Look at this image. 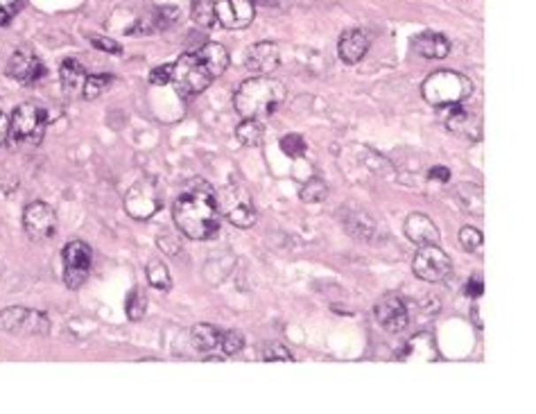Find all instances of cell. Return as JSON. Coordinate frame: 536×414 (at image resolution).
I'll list each match as a JSON object with an SVG mask.
<instances>
[{"label": "cell", "instance_id": "cell-28", "mask_svg": "<svg viewBox=\"0 0 536 414\" xmlns=\"http://www.w3.org/2000/svg\"><path fill=\"white\" fill-rule=\"evenodd\" d=\"M281 150L290 157V159H302L303 154H306L308 145L299 134H290V136L281 138Z\"/></svg>", "mask_w": 536, "mask_h": 414}, {"label": "cell", "instance_id": "cell-35", "mask_svg": "<svg viewBox=\"0 0 536 414\" xmlns=\"http://www.w3.org/2000/svg\"><path fill=\"white\" fill-rule=\"evenodd\" d=\"M428 180L446 184V181H450V170L444 168V165H434V168L428 172Z\"/></svg>", "mask_w": 536, "mask_h": 414}, {"label": "cell", "instance_id": "cell-9", "mask_svg": "<svg viewBox=\"0 0 536 414\" xmlns=\"http://www.w3.org/2000/svg\"><path fill=\"white\" fill-rule=\"evenodd\" d=\"M64 281L71 290H77L87 281L88 272H91V247L84 241H73L64 247Z\"/></svg>", "mask_w": 536, "mask_h": 414}, {"label": "cell", "instance_id": "cell-11", "mask_svg": "<svg viewBox=\"0 0 536 414\" xmlns=\"http://www.w3.org/2000/svg\"><path fill=\"white\" fill-rule=\"evenodd\" d=\"M256 16L254 0H218L215 3V19L226 30H242Z\"/></svg>", "mask_w": 536, "mask_h": 414}, {"label": "cell", "instance_id": "cell-22", "mask_svg": "<svg viewBox=\"0 0 536 414\" xmlns=\"http://www.w3.org/2000/svg\"><path fill=\"white\" fill-rule=\"evenodd\" d=\"M263 134H265L263 120H254V118H242V123L238 125V129H235V136H238V141H241L242 145H249V148L261 145Z\"/></svg>", "mask_w": 536, "mask_h": 414}, {"label": "cell", "instance_id": "cell-3", "mask_svg": "<svg viewBox=\"0 0 536 414\" xmlns=\"http://www.w3.org/2000/svg\"><path fill=\"white\" fill-rule=\"evenodd\" d=\"M283 100H286L283 82L274 80L272 75H256L242 82L241 88L235 91L234 107L242 118L263 120L281 107Z\"/></svg>", "mask_w": 536, "mask_h": 414}, {"label": "cell", "instance_id": "cell-18", "mask_svg": "<svg viewBox=\"0 0 536 414\" xmlns=\"http://www.w3.org/2000/svg\"><path fill=\"white\" fill-rule=\"evenodd\" d=\"M401 358L412 360V363H434V360H437V344H434V338L430 333L414 335V338L405 344Z\"/></svg>", "mask_w": 536, "mask_h": 414}, {"label": "cell", "instance_id": "cell-14", "mask_svg": "<svg viewBox=\"0 0 536 414\" xmlns=\"http://www.w3.org/2000/svg\"><path fill=\"white\" fill-rule=\"evenodd\" d=\"M376 319L380 326L387 333H401L408 326V308H405L403 299L394 297V295H385L379 303H376Z\"/></svg>", "mask_w": 536, "mask_h": 414}, {"label": "cell", "instance_id": "cell-17", "mask_svg": "<svg viewBox=\"0 0 536 414\" xmlns=\"http://www.w3.org/2000/svg\"><path fill=\"white\" fill-rule=\"evenodd\" d=\"M405 235H408L410 241L417 242V245H437L440 242V229L430 220L425 213H412L408 215V220H405L403 226Z\"/></svg>", "mask_w": 536, "mask_h": 414}, {"label": "cell", "instance_id": "cell-26", "mask_svg": "<svg viewBox=\"0 0 536 414\" xmlns=\"http://www.w3.org/2000/svg\"><path fill=\"white\" fill-rule=\"evenodd\" d=\"M111 82L113 77L107 75V73H104V75H88L82 88V97L84 100H96V97H100L104 91H107Z\"/></svg>", "mask_w": 536, "mask_h": 414}, {"label": "cell", "instance_id": "cell-27", "mask_svg": "<svg viewBox=\"0 0 536 414\" xmlns=\"http://www.w3.org/2000/svg\"><path fill=\"white\" fill-rule=\"evenodd\" d=\"M145 310H148V299H145L143 290H134L127 299V318L132 322H138V319L145 318Z\"/></svg>", "mask_w": 536, "mask_h": 414}, {"label": "cell", "instance_id": "cell-32", "mask_svg": "<svg viewBox=\"0 0 536 414\" xmlns=\"http://www.w3.org/2000/svg\"><path fill=\"white\" fill-rule=\"evenodd\" d=\"M263 358H265L267 363H276V360L287 363V360H292V353L287 351L283 344H267L265 351H263Z\"/></svg>", "mask_w": 536, "mask_h": 414}, {"label": "cell", "instance_id": "cell-29", "mask_svg": "<svg viewBox=\"0 0 536 414\" xmlns=\"http://www.w3.org/2000/svg\"><path fill=\"white\" fill-rule=\"evenodd\" d=\"M222 351L226 356H235V353H241L242 347H245V335L241 331H226L222 333Z\"/></svg>", "mask_w": 536, "mask_h": 414}, {"label": "cell", "instance_id": "cell-30", "mask_svg": "<svg viewBox=\"0 0 536 414\" xmlns=\"http://www.w3.org/2000/svg\"><path fill=\"white\" fill-rule=\"evenodd\" d=\"M460 242L466 251H480L485 238H482V234L475 226H462Z\"/></svg>", "mask_w": 536, "mask_h": 414}, {"label": "cell", "instance_id": "cell-19", "mask_svg": "<svg viewBox=\"0 0 536 414\" xmlns=\"http://www.w3.org/2000/svg\"><path fill=\"white\" fill-rule=\"evenodd\" d=\"M414 50L425 59H444L450 52V42L440 32H424L414 39Z\"/></svg>", "mask_w": 536, "mask_h": 414}, {"label": "cell", "instance_id": "cell-5", "mask_svg": "<svg viewBox=\"0 0 536 414\" xmlns=\"http://www.w3.org/2000/svg\"><path fill=\"white\" fill-rule=\"evenodd\" d=\"M48 127L46 109L34 103L16 107L10 118V141L14 145H39Z\"/></svg>", "mask_w": 536, "mask_h": 414}, {"label": "cell", "instance_id": "cell-15", "mask_svg": "<svg viewBox=\"0 0 536 414\" xmlns=\"http://www.w3.org/2000/svg\"><path fill=\"white\" fill-rule=\"evenodd\" d=\"M245 64L256 75H270V73H274L276 68H279V64H281V52H279L276 43L261 42L247 50Z\"/></svg>", "mask_w": 536, "mask_h": 414}, {"label": "cell", "instance_id": "cell-37", "mask_svg": "<svg viewBox=\"0 0 536 414\" xmlns=\"http://www.w3.org/2000/svg\"><path fill=\"white\" fill-rule=\"evenodd\" d=\"M482 292H485V283H482L480 279H471V281L466 283V295H469V297H480Z\"/></svg>", "mask_w": 536, "mask_h": 414}, {"label": "cell", "instance_id": "cell-13", "mask_svg": "<svg viewBox=\"0 0 536 414\" xmlns=\"http://www.w3.org/2000/svg\"><path fill=\"white\" fill-rule=\"evenodd\" d=\"M43 73H46V66L42 64V59L32 50H26V48L16 50L14 55H11L10 64H7V77H11L14 82L21 84L39 82Z\"/></svg>", "mask_w": 536, "mask_h": 414}, {"label": "cell", "instance_id": "cell-6", "mask_svg": "<svg viewBox=\"0 0 536 414\" xmlns=\"http://www.w3.org/2000/svg\"><path fill=\"white\" fill-rule=\"evenodd\" d=\"M218 206L222 209L225 218H229L231 225L249 229L256 222V209L251 204V197L242 186L229 184L218 195Z\"/></svg>", "mask_w": 536, "mask_h": 414}, {"label": "cell", "instance_id": "cell-16", "mask_svg": "<svg viewBox=\"0 0 536 414\" xmlns=\"http://www.w3.org/2000/svg\"><path fill=\"white\" fill-rule=\"evenodd\" d=\"M371 46V36L364 30H348L344 32L342 39H340V46H337V55L344 64H357L363 62L364 55L369 52Z\"/></svg>", "mask_w": 536, "mask_h": 414}, {"label": "cell", "instance_id": "cell-7", "mask_svg": "<svg viewBox=\"0 0 536 414\" xmlns=\"http://www.w3.org/2000/svg\"><path fill=\"white\" fill-rule=\"evenodd\" d=\"M0 331L27 333V335H46L50 333V319L43 312L27 310L21 306H10L0 312Z\"/></svg>", "mask_w": 536, "mask_h": 414}, {"label": "cell", "instance_id": "cell-21", "mask_svg": "<svg viewBox=\"0 0 536 414\" xmlns=\"http://www.w3.org/2000/svg\"><path fill=\"white\" fill-rule=\"evenodd\" d=\"M190 340H193V347L197 351L209 353L222 344V331L211 326V324H195L193 331H190Z\"/></svg>", "mask_w": 536, "mask_h": 414}, {"label": "cell", "instance_id": "cell-33", "mask_svg": "<svg viewBox=\"0 0 536 414\" xmlns=\"http://www.w3.org/2000/svg\"><path fill=\"white\" fill-rule=\"evenodd\" d=\"M149 82L154 87H164V84L172 82V64H165V66H157L149 73Z\"/></svg>", "mask_w": 536, "mask_h": 414}, {"label": "cell", "instance_id": "cell-1", "mask_svg": "<svg viewBox=\"0 0 536 414\" xmlns=\"http://www.w3.org/2000/svg\"><path fill=\"white\" fill-rule=\"evenodd\" d=\"M172 218L190 241H211L220 231L218 193L204 180H193L174 202Z\"/></svg>", "mask_w": 536, "mask_h": 414}, {"label": "cell", "instance_id": "cell-31", "mask_svg": "<svg viewBox=\"0 0 536 414\" xmlns=\"http://www.w3.org/2000/svg\"><path fill=\"white\" fill-rule=\"evenodd\" d=\"M23 7V0H0V26H5L19 14Z\"/></svg>", "mask_w": 536, "mask_h": 414}, {"label": "cell", "instance_id": "cell-24", "mask_svg": "<svg viewBox=\"0 0 536 414\" xmlns=\"http://www.w3.org/2000/svg\"><path fill=\"white\" fill-rule=\"evenodd\" d=\"M193 21L197 23V26H202V27L218 26L213 0H195V3H193Z\"/></svg>", "mask_w": 536, "mask_h": 414}, {"label": "cell", "instance_id": "cell-34", "mask_svg": "<svg viewBox=\"0 0 536 414\" xmlns=\"http://www.w3.org/2000/svg\"><path fill=\"white\" fill-rule=\"evenodd\" d=\"M91 43L97 48V50L113 52V55H120V52H123V46L118 42H113V39H107V36H93Z\"/></svg>", "mask_w": 536, "mask_h": 414}, {"label": "cell", "instance_id": "cell-36", "mask_svg": "<svg viewBox=\"0 0 536 414\" xmlns=\"http://www.w3.org/2000/svg\"><path fill=\"white\" fill-rule=\"evenodd\" d=\"M10 138V116H7L5 107L0 104V145Z\"/></svg>", "mask_w": 536, "mask_h": 414}, {"label": "cell", "instance_id": "cell-2", "mask_svg": "<svg viewBox=\"0 0 536 414\" xmlns=\"http://www.w3.org/2000/svg\"><path fill=\"white\" fill-rule=\"evenodd\" d=\"M229 66V52L220 43H204L172 64V84L181 96H197Z\"/></svg>", "mask_w": 536, "mask_h": 414}, {"label": "cell", "instance_id": "cell-25", "mask_svg": "<svg viewBox=\"0 0 536 414\" xmlns=\"http://www.w3.org/2000/svg\"><path fill=\"white\" fill-rule=\"evenodd\" d=\"M326 195H328V186L326 181H322L319 177L308 180L306 184L302 186V190H299V197H302L303 202H308V204H317V202L326 200Z\"/></svg>", "mask_w": 536, "mask_h": 414}, {"label": "cell", "instance_id": "cell-8", "mask_svg": "<svg viewBox=\"0 0 536 414\" xmlns=\"http://www.w3.org/2000/svg\"><path fill=\"white\" fill-rule=\"evenodd\" d=\"M412 270L421 281L440 283L450 274L453 263H450L448 254L440 245H424L414 256Z\"/></svg>", "mask_w": 536, "mask_h": 414}, {"label": "cell", "instance_id": "cell-20", "mask_svg": "<svg viewBox=\"0 0 536 414\" xmlns=\"http://www.w3.org/2000/svg\"><path fill=\"white\" fill-rule=\"evenodd\" d=\"M87 77L88 75L82 68V64L75 62V59H66V62L62 64V87L68 96H82Z\"/></svg>", "mask_w": 536, "mask_h": 414}, {"label": "cell", "instance_id": "cell-12", "mask_svg": "<svg viewBox=\"0 0 536 414\" xmlns=\"http://www.w3.org/2000/svg\"><path fill=\"white\" fill-rule=\"evenodd\" d=\"M23 226L32 241H48L57 226L55 209L46 202H32L23 213Z\"/></svg>", "mask_w": 536, "mask_h": 414}, {"label": "cell", "instance_id": "cell-10", "mask_svg": "<svg viewBox=\"0 0 536 414\" xmlns=\"http://www.w3.org/2000/svg\"><path fill=\"white\" fill-rule=\"evenodd\" d=\"M158 206H161V202H158V193L152 181H138L125 195V209L134 220H148L157 213Z\"/></svg>", "mask_w": 536, "mask_h": 414}, {"label": "cell", "instance_id": "cell-23", "mask_svg": "<svg viewBox=\"0 0 536 414\" xmlns=\"http://www.w3.org/2000/svg\"><path fill=\"white\" fill-rule=\"evenodd\" d=\"M148 281L149 286H154L157 290H170V286H172V279H170V272L168 267L164 265V261H157V258H152V261L148 263Z\"/></svg>", "mask_w": 536, "mask_h": 414}, {"label": "cell", "instance_id": "cell-4", "mask_svg": "<svg viewBox=\"0 0 536 414\" xmlns=\"http://www.w3.org/2000/svg\"><path fill=\"white\" fill-rule=\"evenodd\" d=\"M421 93L425 103L433 107H448L466 100L473 93V82L457 71H434L425 77Z\"/></svg>", "mask_w": 536, "mask_h": 414}]
</instances>
